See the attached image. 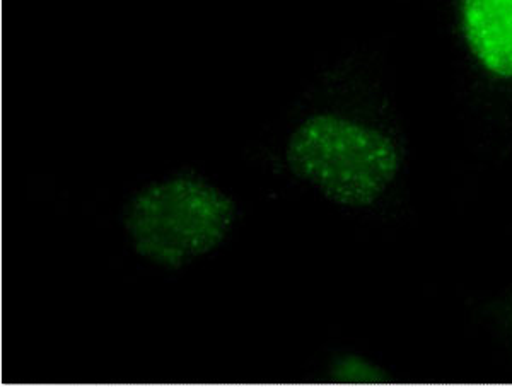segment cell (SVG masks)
Listing matches in <instances>:
<instances>
[{
  "label": "cell",
  "mask_w": 512,
  "mask_h": 387,
  "mask_svg": "<svg viewBox=\"0 0 512 387\" xmlns=\"http://www.w3.org/2000/svg\"><path fill=\"white\" fill-rule=\"evenodd\" d=\"M286 164L297 180L342 207H371L400 171L395 142L376 128L335 115L313 113L286 142Z\"/></svg>",
  "instance_id": "obj_2"
},
{
  "label": "cell",
  "mask_w": 512,
  "mask_h": 387,
  "mask_svg": "<svg viewBox=\"0 0 512 387\" xmlns=\"http://www.w3.org/2000/svg\"><path fill=\"white\" fill-rule=\"evenodd\" d=\"M332 379L340 384H376L384 381L381 372L374 365L349 355L333 364Z\"/></svg>",
  "instance_id": "obj_4"
},
{
  "label": "cell",
  "mask_w": 512,
  "mask_h": 387,
  "mask_svg": "<svg viewBox=\"0 0 512 387\" xmlns=\"http://www.w3.org/2000/svg\"><path fill=\"white\" fill-rule=\"evenodd\" d=\"M236 220L233 198L192 173L171 174L142 186L122 215L135 255L171 272L216 251Z\"/></svg>",
  "instance_id": "obj_1"
},
{
  "label": "cell",
  "mask_w": 512,
  "mask_h": 387,
  "mask_svg": "<svg viewBox=\"0 0 512 387\" xmlns=\"http://www.w3.org/2000/svg\"><path fill=\"white\" fill-rule=\"evenodd\" d=\"M466 41L485 69L512 77V0H465Z\"/></svg>",
  "instance_id": "obj_3"
}]
</instances>
